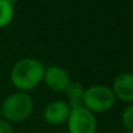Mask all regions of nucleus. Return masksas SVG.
Wrapping results in <instances>:
<instances>
[{
  "label": "nucleus",
  "mask_w": 133,
  "mask_h": 133,
  "mask_svg": "<svg viewBox=\"0 0 133 133\" xmlns=\"http://www.w3.org/2000/svg\"><path fill=\"white\" fill-rule=\"evenodd\" d=\"M70 110L66 102L54 101L44 108L43 118L49 125H61L68 120Z\"/></svg>",
  "instance_id": "7"
},
{
  "label": "nucleus",
  "mask_w": 133,
  "mask_h": 133,
  "mask_svg": "<svg viewBox=\"0 0 133 133\" xmlns=\"http://www.w3.org/2000/svg\"><path fill=\"white\" fill-rule=\"evenodd\" d=\"M123 126L127 131H133V103L127 104L122 112Z\"/></svg>",
  "instance_id": "10"
},
{
  "label": "nucleus",
  "mask_w": 133,
  "mask_h": 133,
  "mask_svg": "<svg viewBox=\"0 0 133 133\" xmlns=\"http://www.w3.org/2000/svg\"><path fill=\"white\" fill-rule=\"evenodd\" d=\"M43 81L53 91H65L71 83L68 71L58 65H51L44 69Z\"/></svg>",
  "instance_id": "5"
},
{
  "label": "nucleus",
  "mask_w": 133,
  "mask_h": 133,
  "mask_svg": "<svg viewBox=\"0 0 133 133\" xmlns=\"http://www.w3.org/2000/svg\"><path fill=\"white\" fill-rule=\"evenodd\" d=\"M41 1H46V0H41Z\"/></svg>",
  "instance_id": "15"
},
{
  "label": "nucleus",
  "mask_w": 133,
  "mask_h": 133,
  "mask_svg": "<svg viewBox=\"0 0 133 133\" xmlns=\"http://www.w3.org/2000/svg\"><path fill=\"white\" fill-rule=\"evenodd\" d=\"M66 123L69 133H96V117L84 106L71 109Z\"/></svg>",
  "instance_id": "4"
},
{
  "label": "nucleus",
  "mask_w": 133,
  "mask_h": 133,
  "mask_svg": "<svg viewBox=\"0 0 133 133\" xmlns=\"http://www.w3.org/2000/svg\"><path fill=\"white\" fill-rule=\"evenodd\" d=\"M84 88L78 82H71L69 87L65 89V95L68 97V105L70 109H76L83 106V95Z\"/></svg>",
  "instance_id": "8"
},
{
  "label": "nucleus",
  "mask_w": 133,
  "mask_h": 133,
  "mask_svg": "<svg viewBox=\"0 0 133 133\" xmlns=\"http://www.w3.org/2000/svg\"><path fill=\"white\" fill-rule=\"evenodd\" d=\"M0 117H1V112H0Z\"/></svg>",
  "instance_id": "14"
},
{
  "label": "nucleus",
  "mask_w": 133,
  "mask_h": 133,
  "mask_svg": "<svg viewBox=\"0 0 133 133\" xmlns=\"http://www.w3.org/2000/svg\"><path fill=\"white\" fill-rule=\"evenodd\" d=\"M6 1H8L9 4H11V5H13V6H14V4H16V2H18L19 0H6Z\"/></svg>",
  "instance_id": "12"
},
{
  "label": "nucleus",
  "mask_w": 133,
  "mask_h": 133,
  "mask_svg": "<svg viewBox=\"0 0 133 133\" xmlns=\"http://www.w3.org/2000/svg\"><path fill=\"white\" fill-rule=\"evenodd\" d=\"M125 133H133V131H126Z\"/></svg>",
  "instance_id": "13"
},
{
  "label": "nucleus",
  "mask_w": 133,
  "mask_h": 133,
  "mask_svg": "<svg viewBox=\"0 0 133 133\" xmlns=\"http://www.w3.org/2000/svg\"><path fill=\"white\" fill-rule=\"evenodd\" d=\"M33 99L28 94L18 91L6 97L0 106V112L5 120L19 123L26 120L33 112Z\"/></svg>",
  "instance_id": "2"
},
{
  "label": "nucleus",
  "mask_w": 133,
  "mask_h": 133,
  "mask_svg": "<svg viewBox=\"0 0 133 133\" xmlns=\"http://www.w3.org/2000/svg\"><path fill=\"white\" fill-rule=\"evenodd\" d=\"M44 69L46 68L39 60L30 57L21 58L12 68L11 82L22 92L32 90L43 79Z\"/></svg>",
  "instance_id": "1"
},
{
  "label": "nucleus",
  "mask_w": 133,
  "mask_h": 133,
  "mask_svg": "<svg viewBox=\"0 0 133 133\" xmlns=\"http://www.w3.org/2000/svg\"><path fill=\"white\" fill-rule=\"evenodd\" d=\"M14 18V7L6 0H0V28H4L12 22Z\"/></svg>",
  "instance_id": "9"
},
{
  "label": "nucleus",
  "mask_w": 133,
  "mask_h": 133,
  "mask_svg": "<svg viewBox=\"0 0 133 133\" xmlns=\"http://www.w3.org/2000/svg\"><path fill=\"white\" fill-rule=\"evenodd\" d=\"M0 133H13L11 123L5 119H0Z\"/></svg>",
  "instance_id": "11"
},
{
  "label": "nucleus",
  "mask_w": 133,
  "mask_h": 133,
  "mask_svg": "<svg viewBox=\"0 0 133 133\" xmlns=\"http://www.w3.org/2000/svg\"><path fill=\"white\" fill-rule=\"evenodd\" d=\"M116 101L112 89L106 85H92L84 90L83 106L92 113H103L113 106Z\"/></svg>",
  "instance_id": "3"
},
{
  "label": "nucleus",
  "mask_w": 133,
  "mask_h": 133,
  "mask_svg": "<svg viewBox=\"0 0 133 133\" xmlns=\"http://www.w3.org/2000/svg\"><path fill=\"white\" fill-rule=\"evenodd\" d=\"M115 97L125 103H133V72H120L115 78L112 84Z\"/></svg>",
  "instance_id": "6"
}]
</instances>
